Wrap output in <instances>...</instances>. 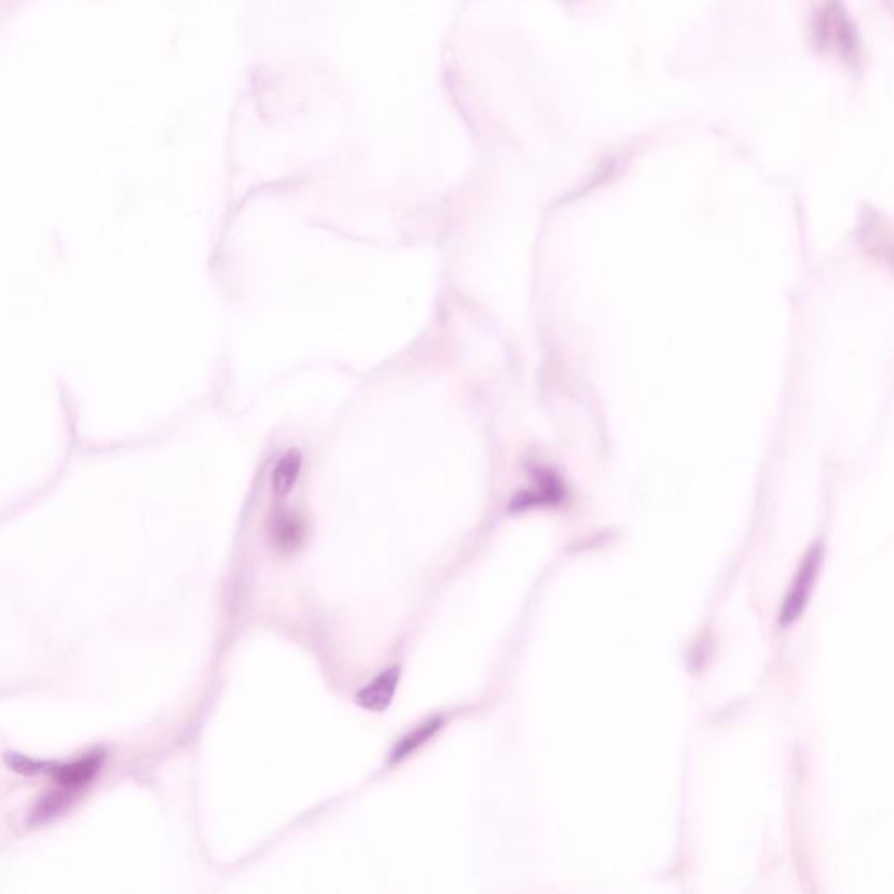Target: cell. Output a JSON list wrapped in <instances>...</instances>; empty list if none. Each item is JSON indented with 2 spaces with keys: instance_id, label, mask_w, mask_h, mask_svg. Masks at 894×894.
Masks as SVG:
<instances>
[{
  "instance_id": "277c9868",
  "label": "cell",
  "mask_w": 894,
  "mask_h": 894,
  "mask_svg": "<svg viewBox=\"0 0 894 894\" xmlns=\"http://www.w3.org/2000/svg\"><path fill=\"white\" fill-rule=\"evenodd\" d=\"M269 537L276 551L285 554L297 551L306 537L304 521L292 512H276L269 526Z\"/></svg>"
},
{
  "instance_id": "7a4b0ae2",
  "label": "cell",
  "mask_w": 894,
  "mask_h": 894,
  "mask_svg": "<svg viewBox=\"0 0 894 894\" xmlns=\"http://www.w3.org/2000/svg\"><path fill=\"white\" fill-rule=\"evenodd\" d=\"M819 564H821V545H814L812 551L805 556L804 563L798 570L795 582L791 585L790 594L786 596L783 610H781V626H790L793 620L800 617L807 606V599L812 591V584L818 577Z\"/></svg>"
},
{
  "instance_id": "5b68a950",
  "label": "cell",
  "mask_w": 894,
  "mask_h": 894,
  "mask_svg": "<svg viewBox=\"0 0 894 894\" xmlns=\"http://www.w3.org/2000/svg\"><path fill=\"white\" fill-rule=\"evenodd\" d=\"M442 725H444L442 716H430L425 722L416 725V729L407 732L406 736L402 737L397 746L393 748L390 764H399L402 760L414 755L416 751L421 750L442 729Z\"/></svg>"
},
{
  "instance_id": "6da1fadb",
  "label": "cell",
  "mask_w": 894,
  "mask_h": 894,
  "mask_svg": "<svg viewBox=\"0 0 894 894\" xmlns=\"http://www.w3.org/2000/svg\"><path fill=\"white\" fill-rule=\"evenodd\" d=\"M104 760V751L95 750L67 764L42 762L41 774H51L60 790L42 798L41 804L35 807L32 814V823L35 825L46 823L49 819L55 818L65 807H69L70 798L76 797L79 791L84 790L93 779L97 778Z\"/></svg>"
},
{
  "instance_id": "3957f363",
  "label": "cell",
  "mask_w": 894,
  "mask_h": 894,
  "mask_svg": "<svg viewBox=\"0 0 894 894\" xmlns=\"http://www.w3.org/2000/svg\"><path fill=\"white\" fill-rule=\"evenodd\" d=\"M399 681V666H392V668L381 671L374 680L369 681V683L358 692V706L367 709V711H376V713L386 711V709L390 708L393 697L397 694Z\"/></svg>"
},
{
  "instance_id": "8992f818",
  "label": "cell",
  "mask_w": 894,
  "mask_h": 894,
  "mask_svg": "<svg viewBox=\"0 0 894 894\" xmlns=\"http://www.w3.org/2000/svg\"><path fill=\"white\" fill-rule=\"evenodd\" d=\"M303 468V456L296 449L283 454L271 472V491L276 498H285L296 486Z\"/></svg>"
}]
</instances>
